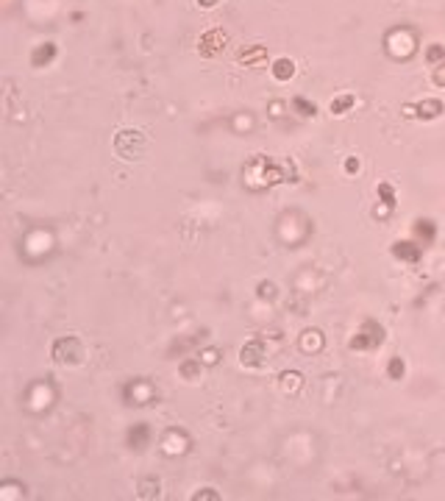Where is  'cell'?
<instances>
[{
	"label": "cell",
	"instance_id": "7a4b0ae2",
	"mask_svg": "<svg viewBox=\"0 0 445 501\" xmlns=\"http://www.w3.org/2000/svg\"><path fill=\"white\" fill-rule=\"evenodd\" d=\"M275 75H278V78H290V75H292V64L281 59L278 64H275Z\"/></svg>",
	"mask_w": 445,
	"mask_h": 501
},
{
	"label": "cell",
	"instance_id": "3957f363",
	"mask_svg": "<svg viewBox=\"0 0 445 501\" xmlns=\"http://www.w3.org/2000/svg\"><path fill=\"white\" fill-rule=\"evenodd\" d=\"M345 106H351V98H343V100H334V106H331V109H334V114H337V112H343Z\"/></svg>",
	"mask_w": 445,
	"mask_h": 501
},
{
	"label": "cell",
	"instance_id": "277c9868",
	"mask_svg": "<svg viewBox=\"0 0 445 501\" xmlns=\"http://www.w3.org/2000/svg\"><path fill=\"white\" fill-rule=\"evenodd\" d=\"M295 106H298V109H303V114H312V112H315V109H312V106H309L306 100H300V98L295 100Z\"/></svg>",
	"mask_w": 445,
	"mask_h": 501
},
{
	"label": "cell",
	"instance_id": "6da1fadb",
	"mask_svg": "<svg viewBox=\"0 0 445 501\" xmlns=\"http://www.w3.org/2000/svg\"><path fill=\"white\" fill-rule=\"evenodd\" d=\"M242 362L245 365H259L262 362V346H259V343H250V346H245L242 348Z\"/></svg>",
	"mask_w": 445,
	"mask_h": 501
}]
</instances>
